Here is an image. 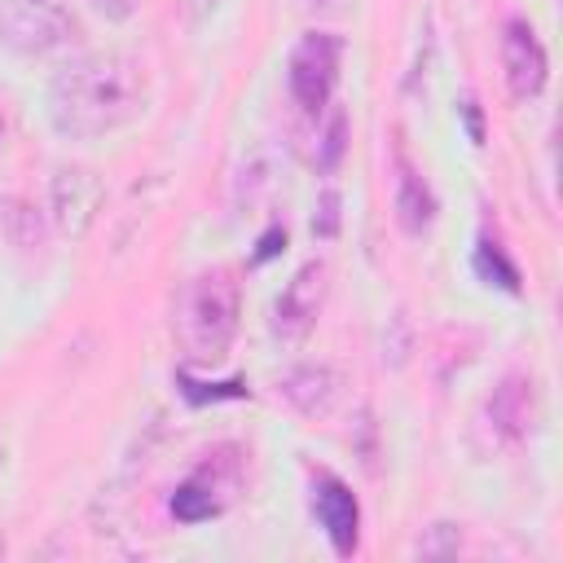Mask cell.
<instances>
[{
  "label": "cell",
  "mask_w": 563,
  "mask_h": 563,
  "mask_svg": "<svg viewBox=\"0 0 563 563\" xmlns=\"http://www.w3.org/2000/svg\"><path fill=\"white\" fill-rule=\"evenodd\" d=\"M475 273L484 277V282H493V286H501V290H519V268L506 260V251L493 242V238H479V251H475Z\"/></svg>",
  "instance_id": "cell-13"
},
{
  "label": "cell",
  "mask_w": 563,
  "mask_h": 563,
  "mask_svg": "<svg viewBox=\"0 0 563 563\" xmlns=\"http://www.w3.org/2000/svg\"><path fill=\"white\" fill-rule=\"evenodd\" d=\"M92 4H97V9H101L110 22H123V18L136 9V0H92Z\"/></svg>",
  "instance_id": "cell-16"
},
{
  "label": "cell",
  "mask_w": 563,
  "mask_h": 563,
  "mask_svg": "<svg viewBox=\"0 0 563 563\" xmlns=\"http://www.w3.org/2000/svg\"><path fill=\"white\" fill-rule=\"evenodd\" d=\"M321 299H325V264H321V260H308V264L286 282V290H282L277 303H273V334H277L282 343H299V339L312 330V321H317V312H321Z\"/></svg>",
  "instance_id": "cell-6"
},
{
  "label": "cell",
  "mask_w": 563,
  "mask_h": 563,
  "mask_svg": "<svg viewBox=\"0 0 563 563\" xmlns=\"http://www.w3.org/2000/svg\"><path fill=\"white\" fill-rule=\"evenodd\" d=\"M101 207V180L97 172L88 167H62L53 176V216H57V229L70 233V238H84L92 216Z\"/></svg>",
  "instance_id": "cell-8"
},
{
  "label": "cell",
  "mask_w": 563,
  "mask_h": 563,
  "mask_svg": "<svg viewBox=\"0 0 563 563\" xmlns=\"http://www.w3.org/2000/svg\"><path fill=\"white\" fill-rule=\"evenodd\" d=\"M396 216H400V229L413 233V238L435 216V198H431V189L422 185V176L409 163H400V176H396Z\"/></svg>",
  "instance_id": "cell-11"
},
{
  "label": "cell",
  "mask_w": 563,
  "mask_h": 563,
  "mask_svg": "<svg viewBox=\"0 0 563 563\" xmlns=\"http://www.w3.org/2000/svg\"><path fill=\"white\" fill-rule=\"evenodd\" d=\"M528 387L532 383H523V378H506L488 400V413H493L497 431H506L510 440L528 435V418H532V391Z\"/></svg>",
  "instance_id": "cell-12"
},
{
  "label": "cell",
  "mask_w": 563,
  "mask_h": 563,
  "mask_svg": "<svg viewBox=\"0 0 563 563\" xmlns=\"http://www.w3.org/2000/svg\"><path fill=\"white\" fill-rule=\"evenodd\" d=\"M339 35L330 31H308L295 53H290V97L299 101V110L308 114H321L330 106V92H334V79H339Z\"/></svg>",
  "instance_id": "cell-4"
},
{
  "label": "cell",
  "mask_w": 563,
  "mask_h": 563,
  "mask_svg": "<svg viewBox=\"0 0 563 563\" xmlns=\"http://www.w3.org/2000/svg\"><path fill=\"white\" fill-rule=\"evenodd\" d=\"M0 554H4V541H0Z\"/></svg>",
  "instance_id": "cell-19"
},
{
  "label": "cell",
  "mask_w": 563,
  "mask_h": 563,
  "mask_svg": "<svg viewBox=\"0 0 563 563\" xmlns=\"http://www.w3.org/2000/svg\"><path fill=\"white\" fill-rule=\"evenodd\" d=\"M501 66H506V84H510L515 101H532L545 88L550 62H545V48H541L537 31L523 18H510L506 31H501Z\"/></svg>",
  "instance_id": "cell-7"
},
{
  "label": "cell",
  "mask_w": 563,
  "mask_h": 563,
  "mask_svg": "<svg viewBox=\"0 0 563 563\" xmlns=\"http://www.w3.org/2000/svg\"><path fill=\"white\" fill-rule=\"evenodd\" d=\"M242 290L229 268H207L180 282L172 299V334L189 365H216L224 361L233 334H238Z\"/></svg>",
  "instance_id": "cell-2"
},
{
  "label": "cell",
  "mask_w": 563,
  "mask_h": 563,
  "mask_svg": "<svg viewBox=\"0 0 563 563\" xmlns=\"http://www.w3.org/2000/svg\"><path fill=\"white\" fill-rule=\"evenodd\" d=\"M216 4L220 0H185V13H189V22H202V18L216 13Z\"/></svg>",
  "instance_id": "cell-17"
},
{
  "label": "cell",
  "mask_w": 563,
  "mask_h": 563,
  "mask_svg": "<svg viewBox=\"0 0 563 563\" xmlns=\"http://www.w3.org/2000/svg\"><path fill=\"white\" fill-rule=\"evenodd\" d=\"M334 207H339V198H334V194H325V198H321V224L312 220V229H317V233H334V220H339V211H334Z\"/></svg>",
  "instance_id": "cell-15"
},
{
  "label": "cell",
  "mask_w": 563,
  "mask_h": 563,
  "mask_svg": "<svg viewBox=\"0 0 563 563\" xmlns=\"http://www.w3.org/2000/svg\"><path fill=\"white\" fill-rule=\"evenodd\" d=\"M312 515L325 528L334 554H352L356 550V528H361V506L352 497V488L339 475H317L312 484Z\"/></svg>",
  "instance_id": "cell-9"
},
{
  "label": "cell",
  "mask_w": 563,
  "mask_h": 563,
  "mask_svg": "<svg viewBox=\"0 0 563 563\" xmlns=\"http://www.w3.org/2000/svg\"><path fill=\"white\" fill-rule=\"evenodd\" d=\"M462 114H466V123H471V141L479 145V141H484V132H479V110H475V101H462Z\"/></svg>",
  "instance_id": "cell-18"
},
{
  "label": "cell",
  "mask_w": 563,
  "mask_h": 563,
  "mask_svg": "<svg viewBox=\"0 0 563 563\" xmlns=\"http://www.w3.org/2000/svg\"><path fill=\"white\" fill-rule=\"evenodd\" d=\"M343 132H347V114H343V110H334L330 132H325V154L317 158V167H321V172H330V167L339 163V154H343Z\"/></svg>",
  "instance_id": "cell-14"
},
{
  "label": "cell",
  "mask_w": 563,
  "mask_h": 563,
  "mask_svg": "<svg viewBox=\"0 0 563 563\" xmlns=\"http://www.w3.org/2000/svg\"><path fill=\"white\" fill-rule=\"evenodd\" d=\"M339 387H343V378H339L334 369H325V365H299V369H290V374L282 378L286 400H290L299 413H308V418L330 413L334 400H339Z\"/></svg>",
  "instance_id": "cell-10"
},
{
  "label": "cell",
  "mask_w": 563,
  "mask_h": 563,
  "mask_svg": "<svg viewBox=\"0 0 563 563\" xmlns=\"http://www.w3.org/2000/svg\"><path fill=\"white\" fill-rule=\"evenodd\" d=\"M242 493V462L238 449H216L202 457V466L172 493V515L180 523H207L233 506Z\"/></svg>",
  "instance_id": "cell-3"
},
{
  "label": "cell",
  "mask_w": 563,
  "mask_h": 563,
  "mask_svg": "<svg viewBox=\"0 0 563 563\" xmlns=\"http://www.w3.org/2000/svg\"><path fill=\"white\" fill-rule=\"evenodd\" d=\"M145 106V75L123 53H88L48 84V119L62 136L92 141L132 123Z\"/></svg>",
  "instance_id": "cell-1"
},
{
  "label": "cell",
  "mask_w": 563,
  "mask_h": 563,
  "mask_svg": "<svg viewBox=\"0 0 563 563\" xmlns=\"http://www.w3.org/2000/svg\"><path fill=\"white\" fill-rule=\"evenodd\" d=\"M75 31L62 0H9L0 13V35L18 53H44L57 48Z\"/></svg>",
  "instance_id": "cell-5"
}]
</instances>
